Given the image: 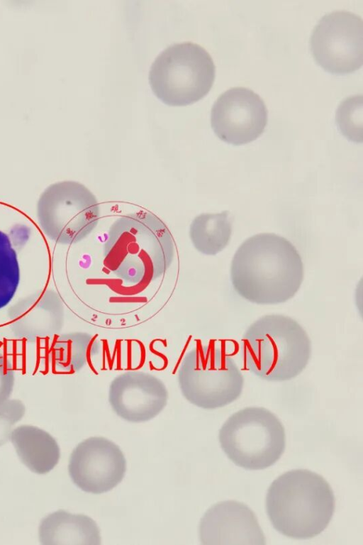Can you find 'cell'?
Wrapping results in <instances>:
<instances>
[{
	"label": "cell",
	"mask_w": 363,
	"mask_h": 545,
	"mask_svg": "<svg viewBox=\"0 0 363 545\" xmlns=\"http://www.w3.org/2000/svg\"><path fill=\"white\" fill-rule=\"evenodd\" d=\"M302 259L294 245L274 233L255 235L238 248L230 279L236 292L257 304L284 303L295 296L303 280Z\"/></svg>",
	"instance_id": "6da1fadb"
},
{
	"label": "cell",
	"mask_w": 363,
	"mask_h": 545,
	"mask_svg": "<svg viewBox=\"0 0 363 545\" xmlns=\"http://www.w3.org/2000/svg\"><path fill=\"white\" fill-rule=\"evenodd\" d=\"M175 253L166 224L155 214L140 211L123 215L111 225L104 264L125 284L147 285L165 273Z\"/></svg>",
	"instance_id": "7a4b0ae2"
},
{
	"label": "cell",
	"mask_w": 363,
	"mask_h": 545,
	"mask_svg": "<svg viewBox=\"0 0 363 545\" xmlns=\"http://www.w3.org/2000/svg\"><path fill=\"white\" fill-rule=\"evenodd\" d=\"M266 509L279 533L294 539H308L329 524L335 511V497L323 477L309 470L296 469L272 482Z\"/></svg>",
	"instance_id": "3957f363"
},
{
	"label": "cell",
	"mask_w": 363,
	"mask_h": 545,
	"mask_svg": "<svg viewBox=\"0 0 363 545\" xmlns=\"http://www.w3.org/2000/svg\"><path fill=\"white\" fill-rule=\"evenodd\" d=\"M247 368L269 381H286L298 375L311 355V342L306 330L283 314H267L255 321L242 338Z\"/></svg>",
	"instance_id": "277c9868"
},
{
	"label": "cell",
	"mask_w": 363,
	"mask_h": 545,
	"mask_svg": "<svg viewBox=\"0 0 363 545\" xmlns=\"http://www.w3.org/2000/svg\"><path fill=\"white\" fill-rule=\"evenodd\" d=\"M183 396L206 409L225 407L242 393L244 378L234 359L213 345H197L182 358L177 371Z\"/></svg>",
	"instance_id": "5b68a950"
},
{
	"label": "cell",
	"mask_w": 363,
	"mask_h": 545,
	"mask_svg": "<svg viewBox=\"0 0 363 545\" xmlns=\"http://www.w3.org/2000/svg\"><path fill=\"white\" fill-rule=\"evenodd\" d=\"M211 55L190 42L174 44L164 50L152 63L149 82L154 94L171 106H184L202 99L215 79Z\"/></svg>",
	"instance_id": "8992f818"
},
{
	"label": "cell",
	"mask_w": 363,
	"mask_h": 545,
	"mask_svg": "<svg viewBox=\"0 0 363 545\" xmlns=\"http://www.w3.org/2000/svg\"><path fill=\"white\" fill-rule=\"evenodd\" d=\"M220 446L238 466L262 470L275 463L286 444L284 428L278 417L260 407L232 414L219 431Z\"/></svg>",
	"instance_id": "52a82bcc"
},
{
	"label": "cell",
	"mask_w": 363,
	"mask_h": 545,
	"mask_svg": "<svg viewBox=\"0 0 363 545\" xmlns=\"http://www.w3.org/2000/svg\"><path fill=\"white\" fill-rule=\"evenodd\" d=\"M99 202L84 185L74 181L50 185L38 203L43 232L61 244H74L88 236L98 224Z\"/></svg>",
	"instance_id": "ba28073f"
},
{
	"label": "cell",
	"mask_w": 363,
	"mask_h": 545,
	"mask_svg": "<svg viewBox=\"0 0 363 545\" xmlns=\"http://www.w3.org/2000/svg\"><path fill=\"white\" fill-rule=\"evenodd\" d=\"M310 48L326 72L346 75L363 63V21L355 13L337 11L325 15L314 28Z\"/></svg>",
	"instance_id": "9c48e42d"
},
{
	"label": "cell",
	"mask_w": 363,
	"mask_h": 545,
	"mask_svg": "<svg viewBox=\"0 0 363 545\" xmlns=\"http://www.w3.org/2000/svg\"><path fill=\"white\" fill-rule=\"evenodd\" d=\"M267 109L261 97L245 87L231 88L214 103L212 128L227 143L238 145L252 142L264 132Z\"/></svg>",
	"instance_id": "30bf717a"
},
{
	"label": "cell",
	"mask_w": 363,
	"mask_h": 545,
	"mask_svg": "<svg viewBox=\"0 0 363 545\" xmlns=\"http://www.w3.org/2000/svg\"><path fill=\"white\" fill-rule=\"evenodd\" d=\"M126 461L120 448L104 437H90L71 453L68 470L73 483L84 492L101 494L123 480Z\"/></svg>",
	"instance_id": "8fae6325"
},
{
	"label": "cell",
	"mask_w": 363,
	"mask_h": 545,
	"mask_svg": "<svg viewBox=\"0 0 363 545\" xmlns=\"http://www.w3.org/2000/svg\"><path fill=\"white\" fill-rule=\"evenodd\" d=\"M164 382L149 373L132 370L117 375L109 387L108 401L118 416L130 422L155 417L167 404Z\"/></svg>",
	"instance_id": "7c38bea8"
},
{
	"label": "cell",
	"mask_w": 363,
	"mask_h": 545,
	"mask_svg": "<svg viewBox=\"0 0 363 545\" xmlns=\"http://www.w3.org/2000/svg\"><path fill=\"white\" fill-rule=\"evenodd\" d=\"M202 544H265V537L253 511L245 504L226 500L209 508L201 519Z\"/></svg>",
	"instance_id": "4fadbf2b"
},
{
	"label": "cell",
	"mask_w": 363,
	"mask_h": 545,
	"mask_svg": "<svg viewBox=\"0 0 363 545\" xmlns=\"http://www.w3.org/2000/svg\"><path fill=\"white\" fill-rule=\"evenodd\" d=\"M39 540L42 544H101L99 529L89 517L58 510L40 522Z\"/></svg>",
	"instance_id": "5bb4252c"
},
{
	"label": "cell",
	"mask_w": 363,
	"mask_h": 545,
	"mask_svg": "<svg viewBox=\"0 0 363 545\" xmlns=\"http://www.w3.org/2000/svg\"><path fill=\"white\" fill-rule=\"evenodd\" d=\"M10 440L21 462L33 473H47L59 461L60 451L56 440L37 426L22 425L15 428Z\"/></svg>",
	"instance_id": "9a60e30c"
},
{
	"label": "cell",
	"mask_w": 363,
	"mask_h": 545,
	"mask_svg": "<svg viewBox=\"0 0 363 545\" xmlns=\"http://www.w3.org/2000/svg\"><path fill=\"white\" fill-rule=\"evenodd\" d=\"M232 232L229 212L201 214L196 216L189 227V237L200 253L213 255L228 244Z\"/></svg>",
	"instance_id": "2e32d148"
},
{
	"label": "cell",
	"mask_w": 363,
	"mask_h": 545,
	"mask_svg": "<svg viewBox=\"0 0 363 545\" xmlns=\"http://www.w3.org/2000/svg\"><path fill=\"white\" fill-rule=\"evenodd\" d=\"M20 282V268L9 237L0 231V310L15 296Z\"/></svg>",
	"instance_id": "e0dca14e"
},
{
	"label": "cell",
	"mask_w": 363,
	"mask_h": 545,
	"mask_svg": "<svg viewBox=\"0 0 363 545\" xmlns=\"http://www.w3.org/2000/svg\"><path fill=\"white\" fill-rule=\"evenodd\" d=\"M362 95L350 97L343 100L336 112L339 130L350 141L362 142Z\"/></svg>",
	"instance_id": "ac0fdd59"
},
{
	"label": "cell",
	"mask_w": 363,
	"mask_h": 545,
	"mask_svg": "<svg viewBox=\"0 0 363 545\" xmlns=\"http://www.w3.org/2000/svg\"><path fill=\"white\" fill-rule=\"evenodd\" d=\"M25 408L18 400L0 404V446L9 439L13 425L23 416Z\"/></svg>",
	"instance_id": "d6986e66"
}]
</instances>
